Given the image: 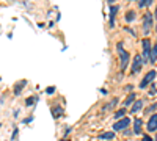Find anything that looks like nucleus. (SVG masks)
Instances as JSON below:
<instances>
[{"label":"nucleus","instance_id":"obj_1","mask_svg":"<svg viewBox=\"0 0 157 141\" xmlns=\"http://www.w3.org/2000/svg\"><path fill=\"white\" fill-rule=\"evenodd\" d=\"M118 54H120V58H121V71H124L129 65V54L126 52V50L123 49V44L121 43H118Z\"/></svg>","mask_w":157,"mask_h":141},{"label":"nucleus","instance_id":"obj_2","mask_svg":"<svg viewBox=\"0 0 157 141\" xmlns=\"http://www.w3.org/2000/svg\"><path fill=\"white\" fill-rule=\"evenodd\" d=\"M155 75H157V72H155V71H149V72L145 75V79L141 80V83H140V88H146V86H148L151 82H154Z\"/></svg>","mask_w":157,"mask_h":141},{"label":"nucleus","instance_id":"obj_3","mask_svg":"<svg viewBox=\"0 0 157 141\" xmlns=\"http://www.w3.org/2000/svg\"><path fill=\"white\" fill-rule=\"evenodd\" d=\"M151 24H152V14H151V13H146V14H145V19H143V32H145V35L149 33Z\"/></svg>","mask_w":157,"mask_h":141},{"label":"nucleus","instance_id":"obj_4","mask_svg":"<svg viewBox=\"0 0 157 141\" xmlns=\"http://www.w3.org/2000/svg\"><path fill=\"white\" fill-rule=\"evenodd\" d=\"M130 124V119L126 116V118H123V119H120L116 124H113V130H124L126 127Z\"/></svg>","mask_w":157,"mask_h":141},{"label":"nucleus","instance_id":"obj_5","mask_svg":"<svg viewBox=\"0 0 157 141\" xmlns=\"http://www.w3.org/2000/svg\"><path fill=\"white\" fill-rule=\"evenodd\" d=\"M149 50H151V43L149 39H143V55H145V63H149Z\"/></svg>","mask_w":157,"mask_h":141},{"label":"nucleus","instance_id":"obj_6","mask_svg":"<svg viewBox=\"0 0 157 141\" xmlns=\"http://www.w3.org/2000/svg\"><path fill=\"white\" fill-rule=\"evenodd\" d=\"M143 58L140 57V55H137L135 57V60H134V66H132V74H138L140 72V69H141V66H143Z\"/></svg>","mask_w":157,"mask_h":141},{"label":"nucleus","instance_id":"obj_7","mask_svg":"<svg viewBox=\"0 0 157 141\" xmlns=\"http://www.w3.org/2000/svg\"><path fill=\"white\" fill-rule=\"evenodd\" d=\"M148 130L149 132H155L157 130V114H152L148 121Z\"/></svg>","mask_w":157,"mask_h":141},{"label":"nucleus","instance_id":"obj_8","mask_svg":"<svg viewBox=\"0 0 157 141\" xmlns=\"http://www.w3.org/2000/svg\"><path fill=\"white\" fill-rule=\"evenodd\" d=\"M141 107H143V102H141V100L134 102V105H132V111H130V113H138V111L141 110Z\"/></svg>","mask_w":157,"mask_h":141},{"label":"nucleus","instance_id":"obj_9","mask_svg":"<svg viewBox=\"0 0 157 141\" xmlns=\"http://www.w3.org/2000/svg\"><path fill=\"white\" fill-rule=\"evenodd\" d=\"M116 11H118V6H112L110 8V25H112V27L115 25V14H116Z\"/></svg>","mask_w":157,"mask_h":141},{"label":"nucleus","instance_id":"obj_10","mask_svg":"<svg viewBox=\"0 0 157 141\" xmlns=\"http://www.w3.org/2000/svg\"><path fill=\"white\" fill-rule=\"evenodd\" d=\"M99 138L101 139H113L115 138V133L113 132H105V133H101Z\"/></svg>","mask_w":157,"mask_h":141},{"label":"nucleus","instance_id":"obj_11","mask_svg":"<svg viewBox=\"0 0 157 141\" xmlns=\"http://www.w3.org/2000/svg\"><path fill=\"white\" fill-rule=\"evenodd\" d=\"M155 60H157V46H155V47H152L151 54H149V63H154Z\"/></svg>","mask_w":157,"mask_h":141},{"label":"nucleus","instance_id":"obj_12","mask_svg":"<svg viewBox=\"0 0 157 141\" xmlns=\"http://www.w3.org/2000/svg\"><path fill=\"white\" fill-rule=\"evenodd\" d=\"M134 100H135V94H134V93L129 94L127 99L124 100V107H127V105H130V104H134Z\"/></svg>","mask_w":157,"mask_h":141},{"label":"nucleus","instance_id":"obj_13","mask_svg":"<svg viewBox=\"0 0 157 141\" xmlns=\"http://www.w3.org/2000/svg\"><path fill=\"white\" fill-rule=\"evenodd\" d=\"M134 132L135 133H140L141 132V121L140 119H135V122H134Z\"/></svg>","mask_w":157,"mask_h":141},{"label":"nucleus","instance_id":"obj_14","mask_svg":"<svg viewBox=\"0 0 157 141\" xmlns=\"http://www.w3.org/2000/svg\"><path fill=\"white\" fill-rule=\"evenodd\" d=\"M24 85H27V82H25V80H22V82H19L17 85H16V89H14V94H19L21 93V89H22V86Z\"/></svg>","mask_w":157,"mask_h":141},{"label":"nucleus","instance_id":"obj_15","mask_svg":"<svg viewBox=\"0 0 157 141\" xmlns=\"http://www.w3.org/2000/svg\"><path fill=\"white\" fill-rule=\"evenodd\" d=\"M61 113H63V108H61V107H55V108H54V113H52V114H54V118H60Z\"/></svg>","mask_w":157,"mask_h":141},{"label":"nucleus","instance_id":"obj_16","mask_svg":"<svg viewBox=\"0 0 157 141\" xmlns=\"http://www.w3.org/2000/svg\"><path fill=\"white\" fill-rule=\"evenodd\" d=\"M124 114H126V108H123V110H118V111L115 113V118H116V119H118V118H123Z\"/></svg>","mask_w":157,"mask_h":141},{"label":"nucleus","instance_id":"obj_17","mask_svg":"<svg viewBox=\"0 0 157 141\" xmlns=\"http://www.w3.org/2000/svg\"><path fill=\"white\" fill-rule=\"evenodd\" d=\"M151 2H152V0H140V2H138V6H140V8H145V6L149 5Z\"/></svg>","mask_w":157,"mask_h":141},{"label":"nucleus","instance_id":"obj_18","mask_svg":"<svg viewBox=\"0 0 157 141\" xmlns=\"http://www.w3.org/2000/svg\"><path fill=\"white\" fill-rule=\"evenodd\" d=\"M134 17H135V13H134V11H130V13H127V16H126V20H127V22H130V20H132Z\"/></svg>","mask_w":157,"mask_h":141},{"label":"nucleus","instance_id":"obj_19","mask_svg":"<svg viewBox=\"0 0 157 141\" xmlns=\"http://www.w3.org/2000/svg\"><path fill=\"white\" fill-rule=\"evenodd\" d=\"M33 102H35V97H30V99H27L25 104H27V105H33Z\"/></svg>","mask_w":157,"mask_h":141},{"label":"nucleus","instance_id":"obj_20","mask_svg":"<svg viewBox=\"0 0 157 141\" xmlns=\"http://www.w3.org/2000/svg\"><path fill=\"white\" fill-rule=\"evenodd\" d=\"M155 108H157V104H154V105H152V107H149V108H148V111H149V113H151V111H154V110H155Z\"/></svg>","mask_w":157,"mask_h":141},{"label":"nucleus","instance_id":"obj_21","mask_svg":"<svg viewBox=\"0 0 157 141\" xmlns=\"http://www.w3.org/2000/svg\"><path fill=\"white\" fill-rule=\"evenodd\" d=\"M54 91H55V88H54V86H50V88H47V93H49V94H52V93H54Z\"/></svg>","mask_w":157,"mask_h":141},{"label":"nucleus","instance_id":"obj_22","mask_svg":"<svg viewBox=\"0 0 157 141\" xmlns=\"http://www.w3.org/2000/svg\"><path fill=\"white\" fill-rule=\"evenodd\" d=\"M141 141H152V139H151V136H145V138H143Z\"/></svg>","mask_w":157,"mask_h":141},{"label":"nucleus","instance_id":"obj_23","mask_svg":"<svg viewBox=\"0 0 157 141\" xmlns=\"http://www.w3.org/2000/svg\"><path fill=\"white\" fill-rule=\"evenodd\" d=\"M109 2H110V3H113V2H115V0H109Z\"/></svg>","mask_w":157,"mask_h":141},{"label":"nucleus","instance_id":"obj_24","mask_svg":"<svg viewBox=\"0 0 157 141\" xmlns=\"http://www.w3.org/2000/svg\"><path fill=\"white\" fill-rule=\"evenodd\" d=\"M155 17H157V8H155Z\"/></svg>","mask_w":157,"mask_h":141},{"label":"nucleus","instance_id":"obj_25","mask_svg":"<svg viewBox=\"0 0 157 141\" xmlns=\"http://www.w3.org/2000/svg\"><path fill=\"white\" fill-rule=\"evenodd\" d=\"M155 141H157V136H155Z\"/></svg>","mask_w":157,"mask_h":141}]
</instances>
